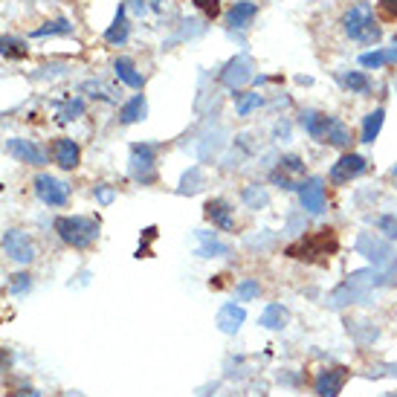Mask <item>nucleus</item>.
<instances>
[{"label": "nucleus", "mask_w": 397, "mask_h": 397, "mask_svg": "<svg viewBox=\"0 0 397 397\" xmlns=\"http://www.w3.org/2000/svg\"><path fill=\"white\" fill-rule=\"evenodd\" d=\"M244 201H246V203H255V201H258V203L264 206V203H267V194H261V192L255 194V189H246V192H244Z\"/></svg>", "instance_id": "34"}, {"label": "nucleus", "mask_w": 397, "mask_h": 397, "mask_svg": "<svg viewBox=\"0 0 397 397\" xmlns=\"http://www.w3.org/2000/svg\"><path fill=\"white\" fill-rule=\"evenodd\" d=\"M125 3H119V9H116V18H114V27H110L107 32H105V41L107 44H122L128 38V18H125Z\"/></svg>", "instance_id": "20"}, {"label": "nucleus", "mask_w": 397, "mask_h": 397, "mask_svg": "<svg viewBox=\"0 0 397 397\" xmlns=\"http://www.w3.org/2000/svg\"><path fill=\"white\" fill-rule=\"evenodd\" d=\"M0 55L6 58H23L27 55V44L18 38H0Z\"/></svg>", "instance_id": "25"}, {"label": "nucleus", "mask_w": 397, "mask_h": 397, "mask_svg": "<svg viewBox=\"0 0 397 397\" xmlns=\"http://www.w3.org/2000/svg\"><path fill=\"white\" fill-rule=\"evenodd\" d=\"M3 250L9 253L12 261H18V264H29L35 258V246L27 238V232H21V229H12L3 235Z\"/></svg>", "instance_id": "8"}, {"label": "nucleus", "mask_w": 397, "mask_h": 397, "mask_svg": "<svg viewBox=\"0 0 397 397\" xmlns=\"http://www.w3.org/2000/svg\"><path fill=\"white\" fill-rule=\"evenodd\" d=\"M359 64L366 70H380L386 64H397V44L392 49H374V53H363L359 55Z\"/></svg>", "instance_id": "18"}, {"label": "nucleus", "mask_w": 397, "mask_h": 397, "mask_svg": "<svg viewBox=\"0 0 397 397\" xmlns=\"http://www.w3.org/2000/svg\"><path fill=\"white\" fill-rule=\"evenodd\" d=\"M35 194H38L47 206H67V201H70L67 183L55 180L53 175H38V177H35Z\"/></svg>", "instance_id": "7"}, {"label": "nucleus", "mask_w": 397, "mask_h": 397, "mask_svg": "<svg viewBox=\"0 0 397 397\" xmlns=\"http://www.w3.org/2000/svg\"><path fill=\"white\" fill-rule=\"evenodd\" d=\"M15 397H41L38 392H35V389H27V392H21V394H15Z\"/></svg>", "instance_id": "37"}, {"label": "nucleus", "mask_w": 397, "mask_h": 397, "mask_svg": "<svg viewBox=\"0 0 397 397\" xmlns=\"http://www.w3.org/2000/svg\"><path fill=\"white\" fill-rule=\"evenodd\" d=\"M255 296H258V281L255 279H244V281L235 284V299L238 302H253Z\"/></svg>", "instance_id": "27"}, {"label": "nucleus", "mask_w": 397, "mask_h": 397, "mask_svg": "<svg viewBox=\"0 0 397 397\" xmlns=\"http://www.w3.org/2000/svg\"><path fill=\"white\" fill-rule=\"evenodd\" d=\"M81 114H84V102H81V99H73V102H67L64 107H61V114H58V122H61V125H67V122L79 119Z\"/></svg>", "instance_id": "29"}, {"label": "nucleus", "mask_w": 397, "mask_h": 397, "mask_svg": "<svg viewBox=\"0 0 397 397\" xmlns=\"http://www.w3.org/2000/svg\"><path fill=\"white\" fill-rule=\"evenodd\" d=\"M29 287H32V281H29L27 272H18V276H12V293H15V296H21L23 290H29Z\"/></svg>", "instance_id": "33"}, {"label": "nucleus", "mask_w": 397, "mask_h": 397, "mask_svg": "<svg viewBox=\"0 0 397 397\" xmlns=\"http://www.w3.org/2000/svg\"><path fill=\"white\" fill-rule=\"evenodd\" d=\"M145 110H148V105H145V96H142V93H136V96L131 99V102L122 105V110H119V119L125 122V125H133V122L145 119Z\"/></svg>", "instance_id": "19"}, {"label": "nucleus", "mask_w": 397, "mask_h": 397, "mask_svg": "<svg viewBox=\"0 0 397 397\" xmlns=\"http://www.w3.org/2000/svg\"><path fill=\"white\" fill-rule=\"evenodd\" d=\"M114 70H116L119 81H125L128 88H133V90H142V84H145V76H142V73L133 67V61H131V58H116Z\"/></svg>", "instance_id": "17"}, {"label": "nucleus", "mask_w": 397, "mask_h": 397, "mask_svg": "<svg viewBox=\"0 0 397 397\" xmlns=\"http://www.w3.org/2000/svg\"><path fill=\"white\" fill-rule=\"evenodd\" d=\"M319 142L333 145V148H348V145H351V128L345 125L342 119L331 116L328 125H325V131H322V140H319Z\"/></svg>", "instance_id": "13"}, {"label": "nucleus", "mask_w": 397, "mask_h": 397, "mask_svg": "<svg viewBox=\"0 0 397 397\" xmlns=\"http://www.w3.org/2000/svg\"><path fill=\"white\" fill-rule=\"evenodd\" d=\"M235 96H238V105H235L238 107V116H250L253 110L261 105V96L258 93H235Z\"/></svg>", "instance_id": "28"}, {"label": "nucleus", "mask_w": 397, "mask_h": 397, "mask_svg": "<svg viewBox=\"0 0 397 397\" xmlns=\"http://www.w3.org/2000/svg\"><path fill=\"white\" fill-rule=\"evenodd\" d=\"M250 79H253V64H250V58H246V55L232 58L229 64H227V70L220 73V81L227 84L229 90H241Z\"/></svg>", "instance_id": "10"}, {"label": "nucleus", "mask_w": 397, "mask_h": 397, "mask_svg": "<svg viewBox=\"0 0 397 397\" xmlns=\"http://www.w3.org/2000/svg\"><path fill=\"white\" fill-rule=\"evenodd\" d=\"M392 180H394V183H397V166H394V168H392Z\"/></svg>", "instance_id": "38"}, {"label": "nucleus", "mask_w": 397, "mask_h": 397, "mask_svg": "<svg viewBox=\"0 0 397 397\" xmlns=\"http://www.w3.org/2000/svg\"><path fill=\"white\" fill-rule=\"evenodd\" d=\"M299 201L302 206L307 209L310 215H319L322 209H325V201H328V194H325V180L322 177H310L299 185Z\"/></svg>", "instance_id": "9"}, {"label": "nucleus", "mask_w": 397, "mask_h": 397, "mask_svg": "<svg viewBox=\"0 0 397 397\" xmlns=\"http://www.w3.org/2000/svg\"><path fill=\"white\" fill-rule=\"evenodd\" d=\"M342 84H345V88H348L351 93H368L371 90V79L366 76V73H357V70H348V73H345V76H342Z\"/></svg>", "instance_id": "23"}, {"label": "nucleus", "mask_w": 397, "mask_h": 397, "mask_svg": "<svg viewBox=\"0 0 397 397\" xmlns=\"http://www.w3.org/2000/svg\"><path fill=\"white\" fill-rule=\"evenodd\" d=\"M154 145H131V177L136 183H154L157 180V163H154Z\"/></svg>", "instance_id": "4"}, {"label": "nucleus", "mask_w": 397, "mask_h": 397, "mask_svg": "<svg viewBox=\"0 0 397 397\" xmlns=\"http://www.w3.org/2000/svg\"><path fill=\"white\" fill-rule=\"evenodd\" d=\"M380 6L389 18H397V0H380Z\"/></svg>", "instance_id": "35"}, {"label": "nucleus", "mask_w": 397, "mask_h": 397, "mask_svg": "<svg viewBox=\"0 0 397 397\" xmlns=\"http://www.w3.org/2000/svg\"><path fill=\"white\" fill-rule=\"evenodd\" d=\"M337 246H340V241H337V232L333 229H316L313 235H307V238H302V241H296V244H290L287 246V255L290 258H302V261H325V258H331L333 253H337Z\"/></svg>", "instance_id": "2"}, {"label": "nucleus", "mask_w": 397, "mask_h": 397, "mask_svg": "<svg viewBox=\"0 0 397 397\" xmlns=\"http://www.w3.org/2000/svg\"><path fill=\"white\" fill-rule=\"evenodd\" d=\"M281 171H284V175H302L305 163L299 157H281Z\"/></svg>", "instance_id": "31"}, {"label": "nucleus", "mask_w": 397, "mask_h": 397, "mask_svg": "<svg viewBox=\"0 0 397 397\" xmlns=\"http://www.w3.org/2000/svg\"><path fill=\"white\" fill-rule=\"evenodd\" d=\"M96 197H99V203H105V206H107L110 201H114V192H110V189H99Z\"/></svg>", "instance_id": "36"}, {"label": "nucleus", "mask_w": 397, "mask_h": 397, "mask_svg": "<svg viewBox=\"0 0 397 397\" xmlns=\"http://www.w3.org/2000/svg\"><path fill=\"white\" fill-rule=\"evenodd\" d=\"M383 122H386V110L377 107V110H371V114L363 119V142H374L377 136H380V128H383Z\"/></svg>", "instance_id": "21"}, {"label": "nucleus", "mask_w": 397, "mask_h": 397, "mask_svg": "<svg viewBox=\"0 0 397 397\" xmlns=\"http://www.w3.org/2000/svg\"><path fill=\"white\" fill-rule=\"evenodd\" d=\"M73 27H70V21H64V18H58V21H53V23H47V27H38L32 35L35 38H47V35H67Z\"/></svg>", "instance_id": "26"}, {"label": "nucleus", "mask_w": 397, "mask_h": 397, "mask_svg": "<svg viewBox=\"0 0 397 397\" xmlns=\"http://www.w3.org/2000/svg\"><path fill=\"white\" fill-rule=\"evenodd\" d=\"M386 397H397V394H386Z\"/></svg>", "instance_id": "39"}, {"label": "nucleus", "mask_w": 397, "mask_h": 397, "mask_svg": "<svg viewBox=\"0 0 397 397\" xmlns=\"http://www.w3.org/2000/svg\"><path fill=\"white\" fill-rule=\"evenodd\" d=\"M244 319H246V310H244L241 305H235V302L223 305V307L218 310V328H220L223 333H235V331L244 325Z\"/></svg>", "instance_id": "14"}, {"label": "nucleus", "mask_w": 397, "mask_h": 397, "mask_svg": "<svg viewBox=\"0 0 397 397\" xmlns=\"http://www.w3.org/2000/svg\"><path fill=\"white\" fill-rule=\"evenodd\" d=\"M55 232L61 235V241L76 246V250H84L90 246L99 235V220L96 218H84V215H64L55 220Z\"/></svg>", "instance_id": "3"}, {"label": "nucleus", "mask_w": 397, "mask_h": 397, "mask_svg": "<svg viewBox=\"0 0 397 397\" xmlns=\"http://www.w3.org/2000/svg\"><path fill=\"white\" fill-rule=\"evenodd\" d=\"M194 6L201 9L206 18H218L220 15V0H194Z\"/></svg>", "instance_id": "32"}, {"label": "nucleus", "mask_w": 397, "mask_h": 397, "mask_svg": "<svg viewBox=\"0 0 397 397\" xmlns=\"http://www.w3.org/2000/svg\"><path fill=\"white\" fill-rule=\"evenodd\" d=\"M201 238H203V246L197 250V255H201V258H218V255H227V253H229V246L220 244L215 235H206V232H203Z\"/></svg>", "instance_id": "24"}, {"label": "nucleus", "mask_w": 397, "mask_h": 397, "mask_svg": "<svg viewBox=\"0 0 397 397\" xmlns=\"http://www.w3.org/2000/svg\"><path fill=\"white\" fill-rule=\"evenodd\" d=\"M342 29L348 38L359 44H377L380 41V27L374 23V9L371 3H354L348 12L342 15Z\"/></svg>", "instance_id": "1"}, {"label": "nucleus", "mask_w": 397, "mask_h": 397, "mask_svg": "<svg viewBox=\"0 0 397 397\" xmlns=\"http://www.w3.org/2000/svg\"><path fill=\"white\" fill-rule=\"evenodd\" d=\"M255 15H258V6L253 3V0H238V3L229 9V27L232 29L250 27V23L255 21Z\"/></svg>", "instance_id": "16"}, {"label": "nucleus", "mask_w": 397, "mask_h": 397, "mask_svg": "<svg viewBox=\"0 0 397 397\" xmlns=\"http://www.w3.org/2000/svg\"><path fill=\"white\" fill-rule=\"evenodd\" d=\"M53 157H55V163L61 166V168H76L79 166V159H81V148L73 142V140H67V136H61V140H55L53 142Z\"/></svg>", "instance_id": "12"}, {"label": "nucleus", "mask_w": 397, "mask_h": 397, "mask_svg": "<svg viewBox=\"0 0 397 397\" xmlns=\"http://www.w3.org/2000/svg\"><path fill=\"white\" fill-rule=\"evenodd\" d=\"M6 148H9V154L15 157V159H21V163H29V166H44L47 163V157H44V151L35 142H29V140H21V136H12V140L6 142Z\"/></svg>", "instance_id": "11"}, {"label": "nucleus", "mask_w": 397, "mask_h": 397, "mask_svg": "<svg viewBox=\"0 0 397 397\" xmlns=\"http://www.w3.org/2000/svg\"><path fill=\"white\" fill-rule=\"evenodd\" d=\"M377 227H380V232H386V238L397 241V215H383L377 220Z\"/></svg>", "instance_id": "30"}, {"label": "nucleus", "mask_w": 397, "mask_h": 397, "mask_svg": "<svg viewBox=\"0 0 397 397\" xmlns=\"http://www.w3.org/2000/svg\"><path fill=\"white\" fill-rule=\"evenodd\" d=\"M368 168V163H366V157L363 154H354V151H345L337 163L331 166V183L333 185H345V183H351L354 177H359L363 171Z\"/></svg>", "instance_id": "6"}, {"label": "nucleus", "mask_w": 397, "mask_h": 397, "mask_svg": "<svg viewBox=\"0 0 397 397\" xmlns=\"http://www.w3.org/2000/svg\"><path fill=\"white\" fill-rule=\"evenodd\" d=\"M203 215L212 220L215 227H220V229H232V227H235V220H232V206H229L227 201H220V197H215V201L206 203Z\"/></svg>", "instance_id": "15"}, {"label": "nucleus", "mask_w": 397, "mask_h": 397, "mask_svg": "<svg viewBox=\"0 0 397 397\" xmlns=\"http://www.w3.org/2000/svg\"><path fill=\"white\" fill-rule=\"evenodd\" d=\"M258 325L267 328V331H279L287 325V310H284L281 305H267V310L261 313V319H258Z\"/></svg>", "instance_id": "22"}, {"label": "nucleus", "mask_w": 397, "mask_h": 397, "mask_svg": "<svg viewBox=\"0 0 397 397\" xmlns=\"http://www.w3.org/2000/svg\"><path fill=\"white\" fill-rule=\"evenodd\" d=\"M348 380H351V371L345 366L322 368L316 374V380H313V392H316V397H340Z\"/></svg>", "instance_id": "5"}]
</instances>
